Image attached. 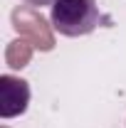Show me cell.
Segmentation results:
<instances>
[{
  "mask_svg": "<svg viewBox=\"0 0 126 128\" xmlns=\"http://www.w3.org/2000/svg\"><path fill=\"white\" fill-rule=\"evenodd\" d=\"M96 0H57L52 5V27L64 37H84L99 27Z\"/></svg>",
  "mask_w": 126,
  "mask_h": 128,
  "instance_id": "6da1fadb",
  "label": "cell"
},
{
  "mask_svg": "<svg viewBox=\"0 0 126 128\" xmlns=\"http://www.w3.org/2000/svg\"><path fill=\"white\" fill-rule=\"evenodd\" d=\"M10 20H13V27L15 32L32 42V47L40 49V52H52L54 49V34H52V27L47 25V20L40 15L35 8H27V5H17L15 10L10 12Z\"/></svg>",
  "mask_w": 126,
  "mask_h": 128,
  "instance_id": "7a4b0ae2",
  "label": "cell"
},
{
  "mask_svg": "<svg viewBox=\"0 0 126 128\" xmlns=\"http://www.w3.org/2000/svg\"><path fill=\"white\" fill-rule=\"evenodd\" d=\"M27 104H30V84L25 79L3 74L0 76V116L15 118L27 111Z\"/></svg>",
  "mask_w": 126,
  "mask_h": 128,
  "instance_id": "3957f363",
  "label": "cell"
},
{
  "mask_svg": "<svg viewBox=\"0 0 126 128\" xmlns=\"http://www.w3.org/2000/svg\"><path fill=\"white\" fill-rule=\"evenodd\" d=\"M32 42L27 40H13V42H8V47H5V64L10 66V69H25L32 59Z\"/></svg>",
  "mask_w": 126,
  "mask_h": 128,
  "instance_id": "277c9868",
  "label": "cell"
},
{
  "mask_svg": "<svg viewBox=\"0 0 126 128\" xmlns=\"http://www.w3.org/2000/svg\"><path fill=\"white\" fill-rule=\"evenodd\" d=\"M25 2H30V5H40V8H42V5H54L57 0H25Z\"/></svg>",
  "mask_w": 126,
  "mask_h": 128,
  "instance_id": "5b68a950",
  "label": "cell"
}]
</instances>
